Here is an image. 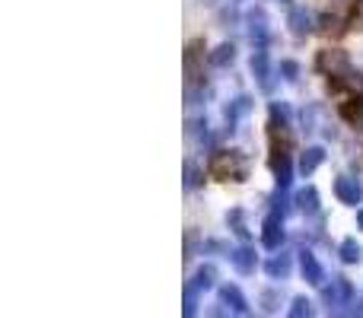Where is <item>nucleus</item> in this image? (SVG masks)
I'll use <instances>...</instances> for the list:
<instances>
[{
    "instance_id": "5701e85b",
    "label": "nucleus",
    "mask_w": 363,
    "mask_h": 318,
    "mask_svg": "<svg viewBox=\"0 0 363 318\" xmlns=\"http://www.w3.org/2000/svg\"><path fill=\"white\" fill-rule=\"evenodd\" d=\"M281 74H284V80L296 83V80H300V64H296V61H284L281 64Z\"/></svg>"
},
{
    "instance_id": "dca6fc26",
    "label": "nucleus",
    "mask_w": 363,
    "mask_h": 318,
    "mask_svg": "<svg viewBox=\"0 0 363 318\" xmlns=\"http://www.w3.org/2000/svg\"><path fill=\"white\" fill-rule=\"evenodd\" d=\"M207 61L213 64V67H230L233 61H236V48L233 45H217V48L211 51V57Z\"/></svg>"
},
{
    "instance_id": "f257e3e1",
    "label": "nucleus",
    "mask_w": 363,
    "mask_h": 318,
    "mask_svg": "<svg viewBox=\"0 0 363 318\" xmlns=\"http://www.w3.org/2000/svg\"><path fill=\"white\" fill-rule=\"evenodd\" d=\"M207 172H211L217 181H242L245 175H249V159H245L239 150H217L211 157Z\"/></svg>"
},
{
    "instance_id": "a878e982",
    "label": "nucleus",
    "mask_w": 363,
    "mask_h": 318,
    "mask_svg": "<svg viewBox=\"0 0 363 318\" xmlns=\"http://www.w3.org/2000/svg\"><path fill=\"white\" fill-rule=\"evenodd\" d=\"M357 226H360V229H363V210L357 213Z\"/></svg>"
},
{
    "instance_id": "9d476101",
    "label": "nucleus",
    "mask_w": 363,
    "mask_h": 318,
    "mask_svg": "<svg viewBox=\"0 0 363 318\" xmlns=\"http://www.w3.org/2000/svg\"><path fill=\"white\" fill-rule=\"evenodd\" d=\"M290 32H294V35H309V32L315 29V19H313V13H306L303 10V6H294V10H290Z\"/></svg>"
},
{
    "instance_id": "a211bd4d",
    "label": "nucleus",
    "mask_w": 363,
    "mask_h": 318,
    "mask_svg": "<svg viewBox=\"0 0 363 318\" xmlns=\"http://www.w3.org/2000/svg\"><path fill=\"white\" fill-rule=\"evenodd\" d=\"M287 315H290V318H303V315H313V302H309L306 296H296V300L290 302Z\"/></svg>"
},
{
    "instance_id": "20e7f679",
    "label": "nucleus",
    "mask_w": 363,
    "mask_h": 318,
    "mask_svg": "<svg viewBox=\"0 0 363 318\" xmlns=\"http://www.w3.org/2000/svg\"><path fill=\"white\" fill-rule=\"evenodd\" d=\"M335 194H338L341 204L357 207V204H360V198H363V188H360V181H357V178H351V175H341V178L335 181Z\"/></svg>"
},
{
    "instance_id": "f8f14e48",
    "label": "nucleus",
    "mask_w": 363,
    "mask_h": 318,
    "mask_svg": "<svg viewBox=\"0 0 363 318\" xmlns=\"http://www.w3.org/2000/svg\"><path fill=\"white\" fill-rule=\"evenodd\" d=\"M220 300H223L226 306H230L233 312H239V315L249 312V302H245V296L239 293V287H233V283H223V287H220Z\"/></svg>"
},
{
    "instance_id": "f03ea898",
    "label": "nucleus",
    "mask_w": 363,
    "mask_h": 318,
    "mask_svg": "<svg viewBox=\"0 0 363 318\" xmlns=\"http://www.w3.org/2000/svg\"><path fill=\"white\" fill-rule=\"evenodd\" d=\"M315 67H319L322 74H328V76L351 74V61H347V55H345L341 48H325V51H319V57H315Z\"/></svg>"
},
{
    "instance_id": "4be33fe9",
    "label": "nucleus",
    "mask_w": 363,
    "mask_h": 318,
    "mask_svg": "<svg viewBox=\"0 0 363 318\" xmlns=\"http://www.w3.org/2000/svg\"><path fill=\"white\" fill-rule=\"evenodd\" d=\"M347 25H351V29H363V0H357V4L351 6V16H347Z\"/></svg>"
},
{
    "instance_id": "6e6552de",
    "label": "nucleus",
    "mask_w": 363,
    "mask_h": 318,
    "mask_svg": "<svg viewBox=\"0 0 363 318\" xmlns=\"http://www.w3.org/2000/svg\"><path fill=\"white\" fill-rule=\"evenodd\" d=\"M322 162H325V147H306V150L300 153V162H296V172L300 175H313L315 169L322 166Z\"/></svg>"
},
{
    "instance_id": "7ed1b4c3",
    "label": "nucleus",
    "mask_w": 363,
    "mask_h": 318,
    "mask_svg": "<svg viewBox=\"0 0 363 318\" xmlns=\"http://www.w3.org/2000/svg\"><path fill=\"white\" fill-rule=\"evenodd\" d=\"M284 239H287V232H284V217H281V213H271V217H264V223H262V242H264V249L277 251Z\"/></svg>"
},
{
    "instance_id": "393cba45",
    "label": "nucleus",
    "mask_w": 363,
    "mask_h": 318,
    "mask_svg": "<svg viewBox=\"0 0 363 318\" xmlns=\"http://www.w3.org/2000/svg\"><path fill=\"white\" fill-rule=\"evenodd\" d=\"M262 302H264V309H268V312H274V309H277V293H264Z\"/></svg>"
},
{
    "instance_id": "ddd939ff",
    "label": "nucleus",
    "mask_w": 363,
    "mask_h": 318,
    "mask_svg": "<svg viewBox=\"0 0 363 318\" xmlns=\"http://www.w3.org/2000/svg\"><path fill=\"white\" fill-rule=\"evenodd\" d=\"M296 207H300L306 217H315V213H319V191H315L313 185H306L300 194H296Z\"/></svg>"
},
{
    "instance_id": "9b49d317",
    "label": "nucleus",
    "mask_w": 363,
    "mask_h": 318,
    "mask_svg": "<svg viewBox=\"0 0 363 318\" xmlns=\"http://www.w3.org/2000/svg\"><path fill=\"white\" fill-rule=\"evenodd\" d=\"M249 38L255 48H264V42H268V23H264V13H249Z\"/></svg>"
},
{
    "instance_id": "b1692460",
    "label": "nucleus",
    "mask_w": 363,
    "mask_h": 318,
    "mask_svg": "<svg viewBox=\"0 0 363 318\" xmlns=\"http://www.w3.org/2000/svg\"><path fill=\"white\" fill-rule=\"evenodd\" d=\"M194 293H198V290L188 283V287H185V315H194V312H198V296H194Z\"/></svg>"
},
{
    "instance_id": "6ab92c4d",
    "label": "nucleus",
    "mask_w": 363,
    "mask_h": 318,
    "mask_svg": "<svg viewBox=\"0 0 363 318\" xmlns=\"http://www.w3.org/2000/svg\"><path fill=\"white\" fill-rule=\"evenodd\" d=\"M271 121H277V125H290L287 102H271Z\"/></svg>"
},
{
    "instance_id": "aec40b11",
    "label": "nucleus",
    "mask_w": 363,
    "mask_h": 318,
    "mask_svg": "<svg viewBox=\"0 0 363 318\" xmlns=\"http://www.w3.org/2000/svg\"><path fill=\"white\" fill-rule=\"evenodd\" d=\"M230 223L239 239H249V229H245V223H242V210H230Z\"/></svg>"
},
{
    "instance_id": "0eeeda50",
    "label": "nucleus",
    "mask_w": 363,
    "mask_h": 318,
    "mask_svg": "<svg viewBox=\"0 0 363 318\" xmlns=\"http://www.w3.org/2000/svg\"><path fill=\"white\" fill-rule=\"evenodd\" d=\"M230 261H233V268L239 271V274H255V268H258V258H255V249H249V245H239V249H233L230 251Z\"/></svg>"
},
{
    "instance_id": "2eb2a0df",
    "label": "nucleus",
    "mask_w": 363,
    "mask_h": 318,
    "mask_svg": "<svg viewBox=\"0 0 363 318\" xmlns=\"http://www.w3.org/2000/svg\"><path fill=\"white\" fill-rule=\"evenodd\" d=\"M341 118H345L347 125H357L363 118V96H351V99L341 102Z\"/></svg>"
},
{
    "instance_id": "412c9836",
    "label": "nucleus",
    "mask_w": 363,
    "mask_h": 318,
    "mask_svg": "<svg viewBox=\"0 0 363 318\" xmlns=\"http://www.w3.org/2000/svg\"><path fill=\"white\" fill-rule=\"evenodd\" d=\"M198 185H201V172H198V166L188 159L185 162V188H198Z\"/></svg>"
},
{
    "instance_id": "f3484780",
    "label": "nucleus",
    "mask_w": 363,
    "mask_h": 318,
    "mask_svg": "<svg viewBox=\"0 0 363 318\" xmlns=\"http://www.w3.org/2000/svg\"><path fill=\"white\" fill-rule=\"evenodd\" d=\"M338 251H341V261H345V264H357L360 258H363V249H360L357 239H345Z\"/></svg>"
},
{
    "instance_id": "39448f33",
    "label": "nucleus",
    "mask_w": 363,
    "mask_h": 318,
    "mask_svg": "<svg viewBox=\"0 0 363 318\" xmlns=\"http://www.w3.org/2000/svg\"><path fill=\"white\" fill-rule=\"evenodd\" d=\"M290 271H294V258H290L287 251H277V255H271L268 261H264V274H268L271 280H287Z\"/></svg>"
},
{
    "instance_id": "423d86ee",
    "label": "nucleus",
    "mask_w": 363,
    "mask_h": 318,
    "mask_svg": "<svg viewBox=\"0 0 363 318\" xmlns=\"http://www.w3.org/2000/svg\"><path fill=\"white\" fill-rule=\"evenodd\" d=\"M300 271H303V277H306V283H313V287L325 283V271H322L319 258H315L313 251H300Z\"/></svg>"
},
{
    "instance_id": "1a4fd4ad",
    "label": "nucleus",
    "mask_w": 363,
    "mask_h": 318,
    "mask_svg": "<svg viewBox=\"0 0 363 318\" xmlns=\"http://www.w3.org/2000/svg\"><path fill=\"white\" fill-rule=\"evenodd\" d=\"M252 74L258 76V86L262 89H274V83H271V67H268V55H264V48H255V55H252Z\"/></svg>"
},
{
    "instance_id": "4468645a",
    "label": "nucleus",
    "mask_w": 363,
    "mask_h": 318,
    "mask_svg": "<svg viewBox=\"0 0 363 318\" xmlns=\"http://www.w3.org/2000/svg\"><path fill=\"white\" fill-rule=\"evenodd\" d=\"M191 287L198 290H211V287H217V268L213 264H201L198 271H194V277H191Z\"/></svg>"
}]
</instances>
